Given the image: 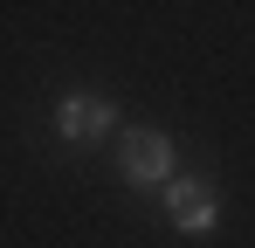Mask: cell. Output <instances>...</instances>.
<instances>
[{"mask_svg": "<svg viewBox=\"0 0 255 248\" xmlns=\"http://www.w3.org/2000/svg\"><path fill=\"white\" fill-rule=\"evenodd\" d=\"M118 165L131 186H172V145L166 131H125L118 138Z\"/></svg>", "mask_w": 255, "mask_h": 248, "instance_id": "1", "label": "cell"}, {"mask_svg": "<svg viewBox=\"0 0 255 248\" xmlns=\"http://www.w3.org/2000/svg\"><path fill=\"white\" fill-rule=\"evenodd\" d=\"M55 124H62V138H76V145H90V138H104V131H111V104L83 90V97H69V104L55 111Z\"/></svg>", "mask_w": 255, "mask_h": 248, "instance_id": "3", "label": "cell"}, {"mask_svg": "<svg viewBox=\"0 0 255 248\" xmlns=\"http://www.w3.org/2000/svg\"><path fill=\"white\" fill-rule=\"evenodd\" d=\"M166 214L186 235H200V228H214V214H221V193H214L207 179H172L166 186Z\"/></svg>", "mask_w": 255, "mask_h": 248, "instance_id": "2", "label": "cell"}]
</instances>
